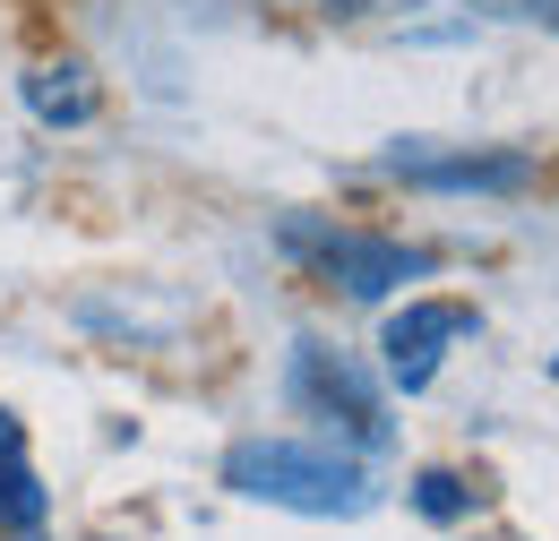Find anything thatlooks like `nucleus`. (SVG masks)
I'll list each match as a JSON object with an SVG mask.
<instances>
[{
	"mask_svg": "<svg viewBox=\"0 0 559 541\" xmlns=\"http://www.w3.org/2000/svg\"><path fill=\"white\" fill-rule=\"evenodd\" d=\"M224 490H241L259 507H293V516H361L379 498L370 473H361V456L301 447V438H241L224 456Z\"/></svg>",
	"mask_w": 559,
	"mask_h": 541,
	"instance_id": "f257e3e1",
	"label": "nucleus"
},
{
	"mask_svg": "<svg viewBox=\"0 0 559 541\" xmlns=\"http://www.w3.org/2000/svg\"><path fill=\"white\" fill-rule=\"evenodd\" d=\"M284 387H293V405L310 412V421L345 430L353 447H388V405H379L370 370L353 361L345 344H319V336H301V344H293V370H284Z\"/></svg>",
	"mask_w": 559,
	"mask_h": 541,
	"instance_id": "f03ea898",
	"label": "nucleus"
},
{
	"mask_svg": "<svg viewBox=\"0 0 559 541\" xmlns=\"http://www.w3.org/2000/svg\"><path fill=\"white\" fill-rule=\"evenodd\" d=\"M284 250L310 259L345 301H388L396 284H421L430 275V250H405V241H379V232H328V224H284Z\"/></svg>",
	"mask_w": 559,
	"mask_h": 541,
	"instance_id": "7ed1b4c3",
	"label": "nucleus"
},
{
	"mask_svg": "<svg viewBox=\"0 0 559 541\" xmlns=\"http://www.w3.org/2000/svg\"><path fill=\"white\" fill-rule=\"evenodd\" d=\"M388 181H405V190H430V199H516V190H534V172H543V155L534 146H396L388 164H379Z\"/></svg>",
	"mask_w": 559,
	"mask_h": 541,
	"instance_id": "20e7f679",
	"label": "nucleus"
},
{
	"mask_svg": "<svg viewBox=\"0 0 559 541\" xmlns=\"http://www.w3.org/2000/svg\"><path fill=\"white\" fill-rule=\"evenodd\" d=\"M483 327L465 301H405L388 327H379V352H388V378L405 387V396H421L430 378H439V361H448V344H465Z\"/></svg>",
	"mask_w": 559,
	"mask_h": 541,
	"instance_id": "39448f33",
	"label": "nucleus"
},
{
	"mask_svg": "<svg viewBox=\"0 0 559 541\" xmlns=\"http://www.w3.org/2000/svg\"><path fill=\"white\" fill-rule=\"evenodd\" d=\"M26 112L44 130H86L104 112V86H95L86 61H44V69H26Z\"/></svg>",
	"mask_w": 559,
	"mask_h": 541,
	"instance_id": "423d86ee",
	"label": "nucleus"
},
{
	"mask_svg": "<svg viewBox=\"0 0 559 541\" xmlns=\"http://www.w3.org/2000/svg\"><path fill=\"white\" fill-rule=\"evenodd\" d=\"M35 525H44V481H35L17 412H0V533H35Z\"/></svg>",
	"mask_w": 559,
	"mask_h": 541,
	"instance_id": "0eeeda50",
	"label": "nucleus"
},
{
	"mask_svg": "<svg viewBox=\"0 0 559 541\" xmlns=\"http://www.w3.org/2000/svg\"><path fill=\"white\" fill-rule=\"evenodd\" d=\"M414 507L430 516V525H456V516H474V507H483V490L456 473V465H430V473L414 481Z\"/></svg>",
	"mask_w": 559,
	"mask_h": 541,
	"instance_id": "6e6552de",
	"label": "nucleus"
},
{
	"mask_svg": "<svg viewBox=\"0 0 559 541\" xmlns=\"http://www.w3.org/2000/svg\"><path fill=\"white\" fill-rule=\"evenodd\" d=\"M388 9H414V0H328V17H388Z\"/></svg>",
	"mask_w": 559,
	"mask_h": 541,
	"instance_id": "1a4fd4ad",
	"label": "nucleus"
},
{
	"mask_svg": "<svg viewBox=\"0 0 559 541\" xmlns=\"http://www.w3.org/2000/svg\"><path fill=\"white\" fill-rule=\"evenodd\" d=\"M551 378H559V361H551Z\"/></svg>",
	"mask_w": 559,
	"mask_h": 541,
	"instance_id": "9d476101",
	"label": "nucleus"
}]
</instances>
